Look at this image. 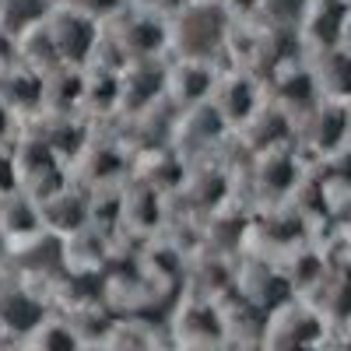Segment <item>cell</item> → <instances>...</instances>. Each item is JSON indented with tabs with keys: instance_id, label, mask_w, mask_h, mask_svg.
<instances>
[{
	"instance_id": "obj_4",
	"label": "cell",
	"mask_w": 351,
	"mask_h": 351,
	"mask_svg": "<svg viewBox=\"0 0 351 351\" xmlns=\"http://www.w3.org/2000/svg\"><path fill=\"white\" fill-rule=\"evenodd\" d=\"M169 92V60L165 56H152V60H130L120 67V102H116V116L134 120V116L148 112L152 106L165 102Z\"/></svg>"
},
{
	"instance_id": "obj_32",
	"label": "cell",
	"mask_w": 351,
	"mask_h": 351,
	"mask_svg": "<svg viewBox=\"0 0 351 351\" xmlns=\"http://www.w3.org/2000/svg\"><path fill=\"white\" fill-rule=\"evenodd\" d=\"M67 4H74V8L88 11V14L99 18V21H109V18L120 14V11L130 4V0H67Z\"/></svg>"
},
{
	"instance_id": "obj_24",
	"label": "cell",
	"mask_w": 351,
	"mask_h": 351,
	"mask_svg": "<svg viewBox=\"0 0 351 351\" xmlns=\"http://www.w3.org/2000/svg\"><path fill=\"white\" fill-rule=\"evenodd\" d=\"M43 112H84V67H56L46 74Z\"/></svg>"
},
{
	"instance_id": "obj_10",
	"label": "cell",
	"mask_w": 351,
	"mask_h": 351,
	"mask_svg": "<svg viewBox=\"0 0 351 351\" xmlns=\"http://www.w3.org/2000/svg\"><path fill=\"white\" fill-rule=\"evenodd\" d=\"M218 81V64H204V60H169V92L165 99L176 109L197 106L204 99H211Z\"/></svg>"
},
{
	"instance_id": "obj_7",
	"label": "cell",
	"mask_w": 351,
	"mask_h": 351,
	"mask_svg": "<svg viewBox=\"0 0 351 351\" xmlns=\"http://www.w3.org/2000/svg\"><path fill=\"white\" fill-rule=\"evenodd\" d=\"M74 165L81 172L84 186H109V183H123L134 172V152L112 137H88L84 152L74 158Z\"/></svg>"
},
{
	"instance_id": "obj_36",
	"label": "cell",
	"mask_w": 351,
	"mask_h": 351,
	"mask_svg": "<svg viewBox=\"0 0 351 351\" xmlns=\"http://www.w3.org/2000/svg\"><path fill=\"white\" fill-rule=\"evenodd\" d=\"M337 46H344V49L351 53V8H348V14H344V25H341V39H337Z\"/></svg>"
},
{
	"instance_id": "obj_12",
	"label": "cell",
	"mask_w": 351,
	"mask_h": 351,
	"mask_svg": "<svg viewBox=\"0 0 351 351\" xmlns=\"http://www.w3.org/2000/svg\"><path fill=\"white\" fill-rule=\"evenodd\" d=\"M176 341L180 344H218L225 341V316L211 299H190L172 316Z\"/></svg>"
},
{
	"instance_id": "obj_9",
	"label": "cell",
	"mask_w": 351,
	"mask_h": 351,
	"mask_svg": "<svg viewBox=\"0 0 351 351\" xmlns=\"http://www.w3.org/2000/svg\"><path fill=\"white\" fill-rule=\"evenodd\" d=\"M0 99L18 112V120L39 116L46 109V74L21 60L0 67Z\"/></svg>"
},
{
	"instance_id": "obj_19",
	"label": "cell",
	"mask_w": 351,
	"mask_h": 351,
	"mask_svg": "<svg viewBox=\"0 0 351 351\" xmlns=\"http://www.w3.org/2000/svg\"><path fill=\"white\" fill-rule=\"evenodd\" d=\"M134 155H141L134 176L148 180V183L158 186L162 193L180 190V186L186 183V172H190V169H186V155L176 152L172 144H158V148H144V152H134Z\"/></svg>"
},
{
	"instance_id": "obj_20",
	"label": "cell",
	"mask_w": 351,
	"mask_h": 351,
	"mask_svg": "<svg viewBox=\"0 0 351 351\" xmlns=\"http://www.w3.org/2000/svg\"><path fill=\"white\" fill-rule=\"evenodd\" d=\"M319 330H324V319H319L316 313L309 309H295L281 302L271 316V324L263 327V341L267 344H313L319 337Z\"/></svg>"
},
{
	"instance_id": "obj_17",
	"label": "cell",
	"mask_w": 351,
	"mask_h": 351,
	"mask_svg": "<svg viewBox=\"0 0 351 351\" xmlns=\"http://www.w3.org/2000/svg\"><path fill=\"white\" fill-rule=\"evenodd\" d=\"M0 232H4L8 246H18L25 239L46 232L43 225V211H39V200L25 190H14L8 197H0Z\"/></svg>"
},
{
	"instance_id": "obj_33",
	"label": "cell",
	"mask_w": 351,
	"mask_h": 351,
	"mask_svg": "<svg viewBox=\"0 0 351 351\" xmlns=\"http://www.w3.org/2000/svg\"><path fill=\"white\" fill-rule=\"evenodd\" d=\"M18 137V112L0 99V144H11Z\"/></svg>"
},
{
	"instance_id": "obj_2",
	"label": "cell",
	"mask_w": 351,
	"mask_h": 351,
	"mask_svg": "<svg viewBox=\"0 0 351 351\" xmlns=\"http://www.w3.org/2000/svg\"><path fill=\"white\" fill-rule=\"evenodd\" d=\"M106 36L123 53V60H152L169 56V14L155 8L127 4L116 18L106 21Z\"/></svg>"
},
{
	"instance_id": "obj_5",
	"label": "cell",
	"mask_w": 351,
	"mask_h": 351,
	"mask_svg": "<svg viewBox=\"0 0 351 351\" xmlns=\"http://www.w3.org/2000/svg\"><path fill=\"white\" fill-rule=\"evenodd\" d=\"M215 109L221 112V120L228 123V130H243L250 123V116L263 106V88L260 77L246 67H236L228 74H218L215 92H211Z\"/></svg>"
},
{
	"instance_id": "obj_16",
	"label": "cell",
	"mask_w": 351,
	"mask_h": 351,
	"mask_svg": "<svg viewBox=\"0 0 351 351\" xmlns=\"http://www.w3.org/2000/svg\"><path fill=\"white\" fill-rule=\"evenodd\" d=\"M348 8H351V0H309L306 14L299 21V36L306 39V46L313 49L337 46Z\"/></svg>"
},
{
	"instance_id": "obj_3",
	"label": "cell",
	"mask_w": 351,
	"mask_h": 351,
	"mask_svg": "<svg viewBox=\"0 0 351 351\" xmlns=\"http://www.w3.org/2000/svg\"><path fill=\"white\" fill-rule=\"evenodd\" d=\"M102 25L99 18H92L88 11L67 4V0H56V8L46 18V32L53 39L56 60L60 67H88L95 64V53L102 43Z\"/></svg>"
},
{
	"instance_id": "obj_1",
	"label": "cell",
	"mask_w": 351,
	"mask_h": 351,
	"mask_svg": "<svg viewBox=\"0 0 351 351\" xmlns=\"http://www.w3.org/2000/svg\"><path fill=\"white\" fill-rule=\"evenodd\" d=\"M232 39V14L218 0H183L169 14V56L218 64Z\"/></svg>"
},
{
	"instance_id": "obj_21",
	"label": "cell",
	"mask_w": 351,
	"mask_h": 351,
	"mask_svg": "<svg viewBox=\"0 0 351 351\" xmlns=\"http://www.w3.org/2000/svg\"><path fill=\"white\" fill-rule=\"evenodd\" d=\"M309 71H313V81L319 88V99H334V102L351 99V53L344 46L316 49V60Z\"/></svg>"
},
{
	"instance_id": "obj_13",
	"label": "cell",
	"mask_w": 351,
	"mask_h": 351,
	"mask_svg": "<svg viewBox=\"0 0 351 351\" xmlns=\"http://www.w3.org/2000/svg\"><path fill=\"white\" fill-rule=\"evenodd\" d=\"M123 193V225L134 232H155L165 218V193L141 176H127L120 183Z\"/></svg>"
},
{
	"instance_id": "obj_28",
	"label": "cell",
	"mask_w": 351,
	"mask_h": 351,
	"mask_svg": "<svg viewBox=\"0 0 351 351\" xmlns=\"http://www.w3.org/2000/svg\"><path fill=\"white\" fill-rule=\"evenodd\" d=\"M190 193L193 208L200 211H221V197L228 193V176L221 169H200V172H186V183L180 186Z\"/></svg>"
},
{
	"instance_id": "obj_26",
	"label": "cell",
	"mask_w": 351,
	"mask_h": 351,
	"mask_svg": "<svg viewBox=\"0 0 351 351\" xmlns=\"http://www.w3.org/2000/svg\"><path fill=\"white\" fill-rule=\"evenodd\" d=\"M256 183H260L263 193L274 197V200L295 190V183H299V165H295V158L285 152V144H281V148H271V152H260Z\"/></svg>"
},
{
	"instance_id": "obj_14",
	"label": "cell",
	"mask_w": 351,
	"mask_h": 351,
	"mask_svg": "<svg viewBox=\"0 0 351 351\" xmlns=\"http://www.w3.org/2000/svg\"><path fill=\"white\" fill-rule=\"evenodd\" d=\"M306 141H309V148L319 152V155H334L348 130H351V120H348V109L344 102H334V99H319L306 116Z\"/></svg>"
},
{
	"instance_id": "obj_11",
	"label": "cell",
	"mask_w": 351,
	"mask_h": 351,
	"mask_svg": "<svg viewBox=\"0 0 351 351\" xmlns=\"http://www.w3.org/2000/svg\"><path fill=\"white\" fill-rule=\"evenodd\" d=\"M267 77H271L274 106H281L291 120L306 116V112L319 102V88H316L309 67H291V60H285V64H278Z\"/></svg>"
},
{
	"instance_id": "obj_18",
	"label": "cell",
	"mask_w": 351,
	"mask_h": 351,
	"mask_svg": "<svg viewBox=\"0 0 351 351\" xmlns=\"http://www.w3.org/2000/svg\"><path fill=\"white\" fill-rule=\"evenodd\" d=\"M18 267L32 278H56L67 260H64V236H53V232H39V236L25 239L18 246H11Z\"/></svg>"
},
{
	"instance_id": "obj_30",
	"label": "cell",
	"mask_w": 351,
	"mask_h": 351,
	"mask_svg": "<svg viewBox=\"0 0 351 351\" xmlns=\"http://www.w3.org/2000/svg\"><path fill=\"white\" fill-rule=\"evenodd\" d=\"M309 0H256V18L271 28H288V32H299V21L306 14Z\"/></svg>"
},
{
	"instance_id": "obj_34",
	"label": "cell",
	"mask_w": 351,
	"mask_h": 351,
	"mask_svg": "<svg viewBox=\"0 0 351 351\" xmlns=\"http://www.w3.org/2000/svg\"><path fill=\"white\" fill-rule=\"evenodd\" d=\"M218 4L232 14V18H250L256 11V0H218Z\"/></svg>"
},
{
	"instance_id": "obj_25",
	"label": "cell",
	"mask_w": 351,
	"mask_h": 351,
	"mask_svg": "<svg viewBox=\"0 0 351 351\" xmlns=\"http://www.w3.org/2000/svg\"><path fill=\"white\" fill-rule=\"evenodd\" d=\"M21 341L28 348H43V351H71V348L88 344L81 324H74V319H67V316H53V313H46Z\"/></svg>"
},
{
	"instance_id": "obj_31",
	"label": "cell",
	"mask_w": 351,
	"mask_h": 351,
	"mask_svg": "<svg viewBox=\"0 0 351 351\" xmlns=\"http://www.w3.org/2000/svg\"><path fill=\"white\" fill-rule=\"evenodd\" d=\"M21 190V172H18V158L11 152V144H0V197H8Z\"/></svg>"
},
{
	"instance_id": "obj_35",
	"label": "cell",
	"mask_w": 351,
	"mask_h": 351,
	"mask_svg": "<svg viewBox=\"0 0 351 351\" xmlns=\"http://www.w3.org/2000/svg\"><path fill=\"white\" fill-rule=\"evenodd\" d=\"M130 4H141V8H155V11H162V14H172L176 8L183 4V0H130Z\"/></svg>"
},
{
	"instance_id": "obj_15",
	"label": "cell",
	"mask_w": 351,
	"mask_h": 351,
	"mask_svg": "<svg viewBox=\"0 0 351 351\" xmlns=\"http://www.w3.org/2000/svg\"><path fill=\"white\" fill-rule=\"evenodd\" d=\"M46 313H49V306L36 295L32 288H21V285L0 288V334L25 337Z\"/></svg>"
},
{
	"instance_id": "obj_27",
	"label": "cell",
	"mask_w": 351,
	"mask_h": 351,
	"mask_svg": "<svg viewBox=\"0 0 351 351\" xmlns=\"http://www.w3.org/2000/svg\"><path fill=\"white\" fill-rule=\"evenodd\" d=\"M53 8H56V0H0V32L18 39L28 28L43 25Z\"/></svg>"
},
{
	"instance_id": "obj_22",
	"label": "cell",
	"mask_w": 351,
	"mask_h": 351,
	"mask_svg": "<svg viewBox=\"0 0 351 351\" xmlns=\"http://www.w3.org/2000/svg\"><path fill=\"white\" fill-rule=\"evenodd\" d=\"M291 134V116L281 109V106H260L253 116H250V123L243 127V137L250 144V152L260 155V152H271V148H281V144L288 141Z\"/></svg>"
},
{
	"instance_id": "obj_29",
	"label": "cell",
	"mask_w": 351,
	"mask_h": 351,
	"mask_svg": "<svg viewBox=\"0 0 351 351\" xmlns=\"http://www.w3.org/2000/svg\"><path fill=\"white\" fill-rule=\"evenodd\" d=\"M18 60L28 64V67H36L43 74L56 71L60 67V60H56V49H53V39L46 32V21L36 25V28H28L25 36H18Z\"/></svg>"
},
{
	"instance_id": "obj_8",
	"label": "cell",
	"mask_w": 351,
	"mask_h": 351,
	"mask_svg": "<svg viewBox=\"0 0 351 351\" xmlns=\"http://www.w3.org/2000/svg\"><path fill=\"white\" fill-rule=\"evenodd\" d=\"M39 211H43V225L53 236H74L88 225V186L84 183H64L60 190H53L49 197L39 200Z\"/></svg>"
},
{
	"instance_id": "obj_6",
	"label": "cell",
	"mask_w": 351,
	"mask_h": 351,
	"mask_svg": "<svg viewBox=\"0 0 351 351\" xmlns=\"http://www.w3.org/2000/svg\"><path fill=\"white\" fill-rule=\"evenodd\" d=\"M228 134V123L221 120V112L215 109L211 99H204L197 106L186 109H176V120H172V148L183 152V155H197V152H208L211 144H218Z\"/></svg>"
},
{
	"instance_id": "obj_23",
	"label": "cell",
	"mask_w": 351,
	"mask_h": 351,
	"mask_svg": "<svg viewBox=\"0 0 351 351\" xmlns=\"http://www.w3.org/2000/svg\"><path fill=\"white\" fill-rule=\"evenodd\" d=\"M120 102V71L88 64L84 67V116H116Z\"/></svg>"
}]
</instances>
